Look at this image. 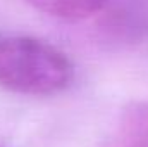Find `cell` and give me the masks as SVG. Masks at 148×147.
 Masks as SVG:
<instances>
[{"instance_id":"cell-1","label":"cell","mask_w":148,"mask_h":147,"mask_svg":"<svg viewBox=\"0 0 148 147\" xmlns=\"http://www.w3.org/2000/svg\"><path fill=\"white\" fill-rule=\"evenodd\" d=\"M69 57L52 43L29 35L0 37V87L12 94L50 97L73 83Z\"/></svg>"},{"instance_id":"cell-2","label":"cell","mask_w":148,"mask_h":147,"mask_svg":"<svg viewBox=\"0 0 148 147\" xmlns=\"http://www.w3.org/2000/svg\"><path fill=\"white\" fill-rule=\"evenodd\" d=\"M100 147H148V102L127 104L117 133Z\"/></svg>"},{"instance_id":"cell-3","label":"cell","mask_w":148,"mask_h":147,"mask_svg":"<svg viewBox=\"0 0 148 147\" xmlns=\"http://www.w3.org/2000/svg\"><path fill=\"white\" fill-rule=\"evenodd\" d=\"M36 10L60 19V21H83L100 12L109 0H26Z\"/></svg>"},{"instance_id":"cell-4","label":"cell","mask_w":148,"mask_h":147,"mask_svg":"<svg viewBox=\"0 0 148 147\" xmlns=\"http://www.w3.org/2000/svg\"><path fill=\"white\" fill-rule=\"evenodd\" d=\"M0 147H5V146H2V144H0Z\"/></svg>"}]
</instances>
